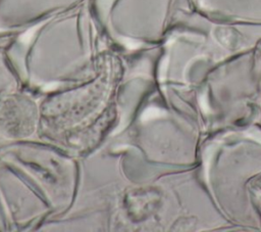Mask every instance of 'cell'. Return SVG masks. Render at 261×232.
Returning a JSON list of instances; mask_svg holds the SVG:
<instances>
[{"mask_svg": "<svg viewBox=\"0 0 261 232\" xmlns=\"http://www.w3.org/2000/svg\"><path fill=\"white\" fill-rule=\"evenodd\" d=\"M193 3L209 14L261 20V0H193Z\"/></svg>", "mask_w": 261, "mask_h": 232, "instance_id": "1", "label": "cell"}]
</instances>
